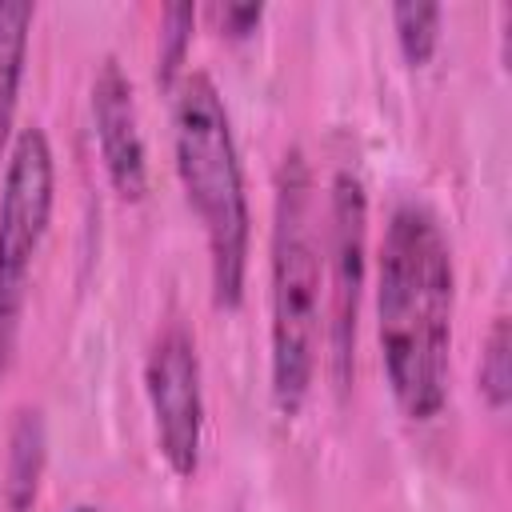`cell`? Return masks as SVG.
I'll list each match as a JSON object with an SVG mask.
<instances>
[{
	"label": "cell",
	"instance_id": "cell-4",
	"mask_svg": "<svg viewBox=\"0 0 512 512\" xmlns=\"http://www.w3.org/2000/svg\"><path fill=\"white\" fill-rule=\"evenodd\" d=\"M56 204V156L48 132L28 124L8 144L0 180V372H8L28 304V276Z\"/></svg>",
	"mask_w": 512,
	"mask_h": 512
},
{
	"label": "cell",
	"instance_id": "cell-9",
	"mask_svg": "<svg viewBox=\"0 0 512 512\" xmlns=\"http://www.w3.org/2000/svg\"><path fill=\"white\" fill-rule=\"evenodd\" d=\"M32 20H36L32 0H0V156L8 152V136L16 124Z\"/></svg>",
	"mask_w": 512,
	"mask_h": 512
},
{
	"label": "cell",
	"instance_id": "cell-5",
	"mask_svg": "<svg viewBox=\"0 0 512 512\" xmlns=\"http://www.w3.org/2000/svg\"><path fill=\"white\" fill-rule=\"evenodd\" d=\"M324 276H328V356L336 384L352 380L360 296L368 276V192L352 168L332 176L328 192V236H324Z\"/></svg>",
	"mask_w": 512,
	"mask_h": 512
},
{
	"label": "cell",
	"instance_id": "cell-10",
	"mask_svg": "<svg viewBox=\"0 0 512 512\" xmlns=\"http://www.w3.org/2000/svg\"><path fill=\"white\" fill-rule=\"evenodd\" d=\"M440 20H444L440 4H420V0L392 4V32H396V48H400L408 68H424L436 56V48H440Z\"/></svg>",
	"mask_w": 512,
	"mask_h": 512
},
{
	"label": "cell",
	"instance_id": "cell-13",
	"mask_svg": "<svg viewBox=\"0 0 512 512\" xmlns=\"http://www.w3.org/2000/svg\"><path fill=\"white\" fill-rule=\"evenodd\" d=\"M216 20H220L224 36L244 40V36H252V32L260 28V20H264V4H224V8H216Z\"/></svg>",
	"mask_w": 512,
	"mask_h": 512
},
{
	"label": "cell",
	"instance_id": "cell-1",
	"mask_svg": "<svg viewBox=\"0 0 512 512\" xmlns=\"http://www.w3.org/2000/svg\"><path fill=\"white\" fill-rule=\"evenodd\" d=\"M456 264L440 216L404 200L388 216L376 264V340L388 392L408 420H432L448 400Z\"/></svg>",
	"mask_w": 512,
	"mask_h": 512
},
{
	"label": "cell",
	"instance_id": "cell-8",
	"mask_svg": "<svg viewBox=\"0 0 512 512\" xmlns=\"http://www.w3.org/2000/svg\"><path fill=\"white\" fill-rule=\"evenodd\" d=\"M48 460V428L40 408H20L12 428H8V448H4V504L12 512H28L40 492Z\"/></svg>",
	"mask_w": 512,
	"mask_h": 512
},
{
	"label": "cell",
	"instance_id": "cell-6",
	"mask_svg": "<svg viewBox=\"0 0 512 512\" xmlns=\"http://www.w3.org/2000/svg\"><path fill=\"white\" fill-rule=\"evenodd\" d=\"M144 396L164 464L176 476H196L204 448V372L184 324H168L152 340L144 356Z\"/></svg>",
	"mask_w": 512,
	"mask_h": 512
},
{
	"label": "cell",
	"instance_id": "cell-11",
	"mask_svg": "<svg viewBox=\"0 0 512 512\" xmlns=\"http://www.w3.org/2000/svg\"><path fill=\"white\" fill-rule=\"evenodd\" d=\"M476 384H480V396L492 412L508 408V400H512V328H508V316H496L488 336H484Z\"/></svg>",
	"mask_w": 512,
	"mask_h": 512
},
{
	"label": "cell",
	"instance_id": "cell-7",
	"mask_svg": "<svg viewBox=\"0 0 512 512\" xmlns=\"http://www.w3.org/2000/svg\"><path fill=\"white\" fill-rule=\"evenodd\" d=\"M92 128L104 172L120 200H140L148 188V152L136 112V92L116 56H104L92 76Z\"/></svg>",
	"mask_w": 512,
	"mask_h": 512
},
{
	"label": "cell",
	"instance_id": "cell-2",
	"mask_svg": "<svg viewBox=\"0 0 512 512\" xmlns=\"http://www.w3.org/2000/svg\"><path fill=\"white\" fill-rule=\"evenodd\" d=\"M324 336V240L316 236L312 172L300 148L276 168L272 244H268V392L292 420L316 380Z\"/></svg>",
	"mask_w": 512,
	"mask_h": 512
},
{
	"label": "cell",
	"instance_id": "cell-14",
	"mask_svg": "<svg viewBox=\"0 0 512 512\" xmlns=\"http://www.w3.org/2000/svg\"><path fill=\"white\" fill-rule=\"evenodd\" d=\"M72 512H100V508H88V504H76Z\"/></svg>",
	"mask_w": 512,
	"mask_h": 512
},
{
	"label": "cell",
	"instance_id": "cell-3",
	"mask_svg": "<svg viewBox=\"0 0 512 512\" xmlns=\"http://www.w3.org/2000/svg\"><path fill=\"white\" fill-rule=\"evenodd\" d=\"M172 152L184 200L208 240L212 304L232 312L244 300L252 212L232 116L208 72H184L172 88Z\"/></svg>",
	"mask_w": 512,
	"mask_h": 512
},
{
	"label": "cell",
	"instance_id": "cell-12",
	"mask_svg": "<svg viewBox=\"0 0 512 512\" xmlns=\"http://www.w3.org/2000/svg\"><path fill=\"white\" fill-rule=\"evenodd\" d=\"M192 28H196V8H192V4H168V8L160 12L156 76H160L164 88H176V80H180V64H184V56H188Z\"/></svg>",
	"mask_w": 512,
	"mask_h": 512
}]
</instances>
